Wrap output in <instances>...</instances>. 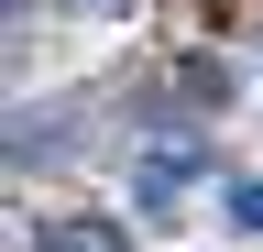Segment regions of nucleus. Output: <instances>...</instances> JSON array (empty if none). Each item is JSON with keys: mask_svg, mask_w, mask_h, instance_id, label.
<instances>
[{"mask_svg": "<svg viewBox=\"0 0 263 252\" xmlns=\"http://www.w3.org/2000/svg\"><path fill=\"white\" fill-rule=\"evenodd\" d=\"M186 186H197V143H143L132 153V198L143 208H176Z\"/></svg>", "mask_w": 263, "mask_h": 252, "instance_id": "f257e3e1", "label": "nucleus"}, {"mask_svg": "<svg viewBox=\"0 0 263 252\" xmlns=\"http://www.w3.org/2000/svg\"><path fill=\"white\" fill-rule=\"evenodd\" d=\"M33 252H121V230H110V219H55Z\"/></svg>", "mask_w": 263, "mask_h": 252, "instance_id": "f03ea898", "label": "nucleus"}, {"mask_svg": "<svg viewBox=\"0 0 263 252\" xmlns=\"http://www.w3.org/2000/svg\"><path fill=\"white\" fill-rule=\"evenodd\" d=\"M230 230H263V176H230Z\"/></svg>", "mask_w": 263, "mask_h": 252, "instance_id": "7ed1b4c3", "label": "nucleus"}]
</instances>
